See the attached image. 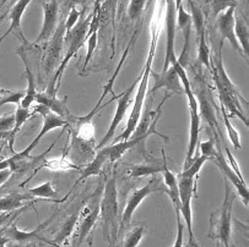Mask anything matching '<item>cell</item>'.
<instances>
[{"label": "cell", "mask_w": 249, "mask_h": 247, "mask_svg": "<svg viewBox=\"0 0 249 247\" xmlns=\"http://www.w3.org/2000/svg\"><path fill=\"white\" fill-rule=\"evenodd\" d=\"M162 159H163V169H162L161 174L162 178H163V185L164 189H166V194L170 197L171 202H172L173 207H175L176 215H177V219L180 218V201H179V190H178V179L177 176L173 174V171L168 168L167 164V158H166V154H164V150L162 149Z\"/></svg>", "instance_id": "obj_21"}, {"label": "cell", "mask_w": 249, "mask_h": 247, "mask_svg": "<svg viewBox=\"0 0 249 247\" xmlns=\"http://www.w3.org/2000/svg\"><path fill=\"white\" fill-rule=\"evenodd\" d=\"M196 97L198 99V103H200L201 116L205 119V121L210 126L211 131L213 133V137L216 141H218V135H220V137H222V133H221V129L217 124V117H216L215 109L213 107V102L209 98V95L206 93V91H198Z\"/></svg>", "instance_id": "obj_22"}, {"label": "cell", "mask_w": 249, "mask_h": 247, "mask_svg": "<svg viewBox=\"0 0 249 247\" xmlns=\"http://www.w3.org/2000/svg\"><path fill=\"white\" fill-rule=\"evenodd\" d=\"M8 240L3 236V232L0 235V247H6V244H8Z\"/></svg>", "instance_id": "obj_46"}, {"label": "cell", "mask_w": 249, "mask_h": 247, "mask_svg": "<svg viewBox=\"0 0 249 247\" xmlns=\"http://www.w3.org/2000/svg\"><path fill=\"white\" fill-rule=\"evenodd\" d=\"M164 30H166V53H164V63L163 69L167 70L177 60L175 50L176 42V8L173 0H164Z\"/></svg>", "instance_id": "obj_10"}, {"label": "cell", "mask_w": 249, "mask_h": 247, "mask_svg": "<svg viewBox=\"0 0 249 247\" xmlns=\"http://www.w3.org/2000/svg\"><path fill=\"white\" fill-rule=\"evenodd\" d=\"M237 0H211V11L213 16L220 15L230 8H236Z\"/></svg>", "instance_id": "obj_36"}, {"label": "cell", "mask_w": 249, "mask_h": 247, "mask_svg": "<svg viewBox=\"0 0 249 247\" xmlns=\"http://www.w3.org/2000/svg\"><path fill=\"white\" fill-rule=\"evenodd\" d=\"M198 147H200L201 156L208 157L209 161H210V159L213 157V154L216 153V150H217V143H216L215 138L210 137L209 140L204 141L203 143H200Z\"/></svg>", "instance_id": "obj_38"}, {"label": "cell", "mask_w": 249, "mask_h": 247, "mask_svg": "<svg viewBox=\"0 0 249 247\" xmlns=\"http://www.w3.org/2000/svg\"><path fill=\"white\" fill-rule=\"evenodd\" d=\"M15 124V115L8 114L0 116V132H10Z\"/></svg>", "instance_id": "obj_40"}, {"label": "cell", "mask_w": 249, "mask_h": 247, "mask_svg": "<svg viewBox=\"0 0 249 247\" xmlns=\"http://www.w3.org/2000/svg\"><path fill=\"white\" fill-rule=\"evenodd\" d=\"M163 4L164 0H157L156 8H155V14L154 18H152L151 22V39H150V48L149 53H147L146 61H145L144 70L142 71L140 76V81L138 83V91H136V95L134 97L133 100V109H131L130 115H129L128 122H126L125 130L122 135L118 136L117 138V142L119 141H125L130 137L131 132L134 131V129L136 128L138 122H139L140 117L142 115V107H144L145 98H146L147 93V86H149V79L150 75L152 71V63H154L155 59V53H156L157 44H159L160 36H161L162 32V25H161V16L162 11H163Z\"/></svg>", "instance_id": "obj_1"}, {"label": "cell", "mask_w": 249, "mask_h": 247, "mask_svg": "<svg viewBox=\"0 0 249 247\" xmlns=\"http://www.w3.org/2000/svg\"><path fill=\"white\" fill-rule=\"evenodd\" d=\"M163 169V159L161 162H154V163H140V164H131L126 170L130 178H144V176L155 175V174L161 173Z\"/></svg>", "instance_id": "obj_28"}, {"label": "cell", "mask_w": 249, "mask_h": 247, "mask_svg": "<svg viewBox=\"0 0 249 247\" xmlns=\"http://www.w3.org/2000/svg\"><path fill=\"white\" fill-rule=\"evenodd\" d=\"M198 178H190L179 174L178 179V190H179V201L180 207L179 212L182 213V217L184 219L185 225L189 232V242L193 247H196L194 231H193V211H192V201L193 197L196 196L198 191Z\"/></svg>", "instance_id": "obj_6"}, {"label": "cell", "mask_w": 249, "mask_h": 247, "mask_svg": "<svg viewBox=\"0 0 249 247\" xmlns=\"http://www.w3.org/2000/svg\"><path fill=\"white\" fill-rule=\"evenodd\" d=\"M84 11H80L76 6H72L71 10L69 11V15H68L67 20L64 21V26H65V34H68L70 31L74 28V26L79 22L80 17H81V14Z\"/></svg>", "instance_id": "obj_37"}, {"label": "cell", "mask_w": 249, "mask_h": 247, "mask_svg": "<svg viewBox=\"0 0 249 247\" xmlns=\"http://www.w3.org/2000/svg\"><path fill=\"white\" fill-rule=\"evenodd\" d=\"M11 174H13V171L10 170V169H4V170H0V187L3 186L4 183L8 181V179L10 178Z\"/></svg>", "instance_id": "obj_43"}, {"label": "cell", "mask_w": 249, "mask_h": 247, "mask_svg": "<svg viewBox=\"0 0 249 247\" xmlns=\"http://www.w3.org/2000/svg\"><path fill=\"white\" fill-rule=\"evenodd\" d=\"M34 112L36 113V114H41L42 116H43V125H42L41 131H39L38 135L36 136V138L22 150V153L26 154V156H29L30 153L34 150V148L37 147L39 141H41L42 138H43V136H46L49 131L55 130V129L59 128H68V122L65 121L63 117H60L59 115L57 114H54L53 112H51V110H49L48 108L44 107V105L37 104V107H35Z\"/></svg>", "instance_id": "obj_12"}, {"label": "cell", "mask_w": 249, "mask_h": 247, "mask_svg": "<svg viewBox=\"0 0 249 247\" xmlns=\"http://www.w3.org/2000/svg\"><path fill=\"white\" fill-rule=\"evenodd\" d=\"M146 234V229L144 227H135L129 230L123 240V247H138L142 242V237Z\"/></svg>", "instance_id": "obj_32"}, {"label": "cell", "mask_w": 249, "mask_h": 247, "mask_svg": "<svg viewBox=\"0 0 249 247\" xmlns=\"http://www.w3.org/2000/svg\"><path fill=\"white\" fill-rule=\"evenodd\" d=\"M139 81H140V76L138 77V79H136L135 81H134L133 83H131L130 86H129L128 88H126L123 93H122V95H119L118 97H116V99L118 100V102H117L114 116H113V119H112V122H110V125H109V128H108L107 132H106V135L103 136L102 141H101V142L96 146V149H101V148L105 147V146H107L108 143L112 141V138H113L117 129H118L119 124H121L122 120L124 119V116H125L129 107H130L131 99H133V92L135 91V88L138 87Z\"/></svg>", "instance_id": "obj_8"}, {"label": "cell", "mask_w": 249, "mask_h": 247, "mask_svg": "<svg viewBox=\"0 0 249 247\" xmlns=\"http://www.w3.org/2000/svg\"><path fill=\"white\" fill-rule=\"evenodd\" d=\"M188 99V108H189L190 115V130H189V145H188L187 158H185L184 169L190 165L194 159V153L199 146V138H200V122L201 116L199 114V103L196 95L193 91H187L184 93Z\"/></svg>", "instance_id": "obj_9"}, {"label": "cell", "mask_w": 249, "mask_h": 247, "mask_svg": "<svg viewBox=\"0 0 249 247\" xmlns=\"http://www.w3.org/2000/svg\"><path fill=\"white\" fill-rule=\"evenodd\" d=\"M146 6V0H130L129 1L126 14L130 21L139 20L140 16L144 13V9Z\"/></svg>", "instance_id": "obj_35"}, {"label": "cell", "mask_w": 249, "mask_h": 247, "mask_svg": "<svg viewBox=\"0 0 249 247\" xmlns=\"http://www.w3.org/2000/svg\"><path fill=\"white\" fill-rule=\"evenodd\" d=\"M234 13H236V8H230L217 15V28L221 34L220 44L224 46V42L229 41L231 46L241 54L242 58H244L243 50L234 36Z\"/></svg>", "instance_id": "obj_17"}, {"label": "cell", "mask_w": 249, "mask_h": 247, "mask_svg": "<svg viewBox=\"0 0 249 247\" xmlns=\"http://www.w3.org/2000/svg\"><path fill=\"white\" fill-rule=\"evenodd\" d=\"M118 0H105L100 5V26L101 23H106L109 18L113 20L116 14Z\"/></svg>", "instance_id": "obj_34"}, {"label": "cell", "mask_w": 249, "mask_h": 247, "mask_svg": "<svg viewBox=\"0 0 249 247\" xmlns=\"http://www.w3.org/2000/svg\"><path fill=\"white\" fill-rule=\"evenodd\" d=\"M49 245H52L53 247H63V246H60V245H55V244H49Z\"/></svg>", "instance_id": "obj_48"}, {"label": "cell", "mask_w": 249, "mask_h": 247, "mask_svg": "<svg viewBox=\"0 0 249 247\" xmlns=\"http://www.w3.org/2000/svg\"><path fill=\"white\" fill-rule=\"evenodd\" d=\"M151 74L154 77V87L151 88V93H155L160 88H164L166 91L172 92L175 95H184V89H183L179 77L173 66L161 71V74L155 71H151Z\"/></svg>", "instance_id": "obj_19"}, {"label": "cell", "mask_w": 249, "mask_h": 247, "mask_svg": "<svg viewBox=\"0 0 249 247\" xmlns=\"http://www.w3.org/2000/svg\"><path fill=\"white\" fill-rule=\"evenodd\" d=\"M225 153H226V161H227V163H229V165L231 166L232 170H233L234 173H236V175L238 176V178L241 179L242 181H244L243 175H242L241 169H239V165H238V164H237L236 158H234V157L232 156V153L230 152V149L227 147H225Z\"/></svg>", "instance_id": "obj_41"}, {"label": "cell", "mask_w": 249, "mask_h": 247, "mask_svg": "<svg viewBox=\"0 0 249 247\" xmlns=\"http://www.w3.org/2000/svg\"><path fill=\"white\" fill-rule=\"evenodd\" d=\"M23 96H25V92L23 91H11L10 93H8V95L0 98V107H3L4 104H8V103H13V104L18 105L21 103V100H22Z\"/></svg>", "instance_id": "obj_39"}, {"label": "cell", "mask_w": 249, "mask_h": 247, "mask_svg": "<svg viewBox=\"0 0 249 247\" xmlns=\"http://www.w3.org/2000/svg\"><path fill=\"white\" fill-rule=\"evenodd\" d=\"M79 218H80V212H76L74 214H70L69 217L63 222V224L60 225L59 230L57 231L55 236H54L53 241H48V240L42 239L43 241H46L47 244H55V245H67L68 240L71 237V235L74 234V230L76 229L77 224H79Z\"/></svg>", "instance_id": "obj_24"}, {"label": "cell", "mask_w": 249, "mask_h": 247, "mask_svg": "<svg viewBox=\"0 0 249 247\" xmlns=\"http://www.w3.org/2000/svg\"><path fill=\"white\" fill-rule=\"evenodd\" d=\"M168 97H170V95L167 93L166 97L163 98V100L161 102V104L154 112L147 108L146 112L142 115V117H140L138 125L134 129V131L131 132L130 137L128 140L122 141V142L119 141V142H116L114 145L105 146L106 152L108 153V161L110 163H114L118 159H121L125 154L126 150L131 149V148L136 147V146H142L144 147L145 141H146V138L150 135H157L159 137L163 138L164 141H170L168 136L163 135V133H160L156 130V124L162 115V108H163L164 102L167 100Z\"/></svg>", "instance_id": "obj_2"}, {"label": "cell", "mask_w": 249, "mask_h": 247, "mask_svg": "<svg viewBox=\"0 0 249 247\" xmlns=\"http://www.w3.org/2000/svg\"><path fill=\"white\" fill-rule=\"evenodd\" d=\"M220 108H221V113H222L221 115H222V119H224L225 126H226V130H227V133H229L230 140H231L232 145H233V147L236 148V149H241L242 145H241V138H239V132L233 128V126L231 125V122H230L229 113H227L224 108L221 107V105H220Z\"/></svg>", "instance_id": "obj_33"}, {"label": "cell", "mask_w": 249, "mask_h": 247, "mask_svg": "<svg viewBox=\"0 0 249 247\" xmlns=\"http://www.w3.org/2000/svg\"><path fill=\"white\" fill-rule=\"evenodd\" d=\"M13 215H14V212L13 213H0V229H1V227H4V225H5L6 223L13 218Z\"/></svg>", "instance_id": "obj_44"}, {"label": "cell", "mask_w": 249, "mask_h": 247, "mask_svg": "<svg viewBox=\"0 0 249 247\" xmlns=\"http://www.w3.org/2000/svg\"><path fill=\"white\" fill-rule=\"evenodd\" d=\"M108 161V153L106 152L105 147H102L101 149H97L96 156L93 157L92 161L85 166V168L81 170V175L77 179V182H81L82 180L85 179L91 178V176H98L102 171L103 165H105L106 162Z\"/></svg>", "instance_id": "obj_25"}, {"label": "cell", "mask_w": 249, "mask_h": 247, "mask_svg": "<svg viewBox=\"0 0 249 247\" xmlns=\"http://www.w3.org/2000/svg\"><path fill=\"white\" fill-rule=\"evenodd\" d=\"M91 18H92V14L88 15L85 18H80L79 22L74 26V28L70 31L69 33L65 34L64 44L68 47L67 53H65L63 60L60 61L59 66L57 67L55 74L53 75L48 87H47L46 92H48V93H57L58 89L60 88L63 74H64L65 69L68 67V64H69L70 60L76 55L77 51L81 49V47L84 46V43L86 42L89 28H90Z\"/></svg>", "instance_id": "obj_5"}, {"label": "cell", "mask_w": 249, "mask_h": 247, "mask_svg": "<svg viewBox=\"0 0 249 247\" xmlns=\"http://www.w3.org/2000/svg\"><path fill=\"white\" fill-rule=\"evenodd\" d=\"M234 36H236L237 41H238L239 46H241L242 50H243L244 59L247 61L249 58V31L248 25H247L246 20L242 17L241 14L234 13Z\"/></svg>", "instance_id": "obj_27"}, {"label": "cell", "mask_w": 249, "mask_h": 247, "mask_svg": "<svg viewBox=\"0 0 249 247\" xmlns=\"http://www.w3.org/2000/svg\"><path fill=\"white\" fill-rule=\"evenodd\" d=\"M27 208H29V206H23V207H21L20 209H18V211H15L13 218L9 220V223H6L5 228L3 229V236L5 237L8 241L30 242V241H34V240L41 239V237L38 236V232L41 231V230H43L44 228H46L47 225L51 223V220H53L54 215H55V214H54V215H52V217L49 218L48 220H46L43 224L38 225V227H37L34 231H22V230H20L18 228V224H16L15 219H16V217H18V215H20V214L22 213L23 211H26Z\"/></svg>", "instance_id": "obj_13"}, {"label": "cell", "mask_w": 249, "mask_h": 247, "mask_svg": "<svg viewBox=\"0 0 249 247\" xmlns=\"http://www.w3.org/2000/svg\"><path fill=\"white\" fill-rule=\"evenodd\" d=\"M65 38V26L64 21H59L55 32L53 33L52 38L49 39V44L47 47L46 55L43 59V69L47 75H51L54 69L59 66L60 56L63 54V46H64Z\"/></svg>", "instance_id": "obj_11"}, {"label": "cell", "mask_w": 249, "mask_h": 247, "mask_svg": "<svg viewBox=\"0 0 249 247\" xmlns=\"http://www.w3.org/2000/svg\"><path fill=\"white\" fill-rule=\"evenodd\" d=\"M10 132H0V140H8Z\"/></svg>", "instance_id": "obj_47"}, {"label": "cell", "mask_w": 249, "mask_h": 247, "mask_svg": "<svg viewBox=\"0 0 249 247\" xmlns=\"http://www.w3.org/2000/svg\"><path fill=\"white\" fill-rule=\"evenodd\" d=\"M67 99V97H64V99H59L57 97V93H48V92L44 91L37 92L36 100L35 102H37V104L44 105L51 112H53L54 114L59 115L60 117H63L68 122V125H69V122L71 121L74 114L68 108Z\"/></svg>", "instance_id": "obj_18"}, {"label": "cell", "mask_w": 249, "mask_h": 247, "mask_svg": "<svg viewBox=\"0 0 249 247\" xmlns=\"http://www.w3.org/2000/svg\"><path fill=\"white\" fill-rule=\"evenodd\" d=\"M34 197L30 194L25 192V194H10L5 197L0 198V213H13V212L18 211L21 207L25 206L26 202L32 201Z\"/></svg>", "instance_id": "obj_26"}, {"label": "cell", "mask_w": 249, "mask_h": 247, "mask_svg": "<svg viewBox=\"0 0 249 247\" xmlns=\"http://www.w3.org/2000/svg\"><path fill=\"white\" fill-rule=\"evenodd\" d=\"M35 114H36V113H35L34 110L30 109V108H22L20 104L18 105L15 114H14L15 115V124H14L13 130L10 131V135H9V137H8L9 145H10L11 150H13V145H14V142H15L16 135L20 132V130H21V128L23 126V124H26V121H27L30 117L34 116Z\"/></svg>", "instance_id": "obj_29"}, {"label": "cell", "mask_w": 249, "mask_h": 247, "mask_svg": "<svg viewBox=\"0 0 249 247\" xmlns=\"http://www.w3.org/2000/svg\"><path fill=\"white\" fill-rule=\"evenodd\" d=\"M159 181V179L154 176V178H151V180H149L145 183L144 186L138 187V189L130 191L125 201V207L123 209V213L121 214V218H119V231L124 230L130 224L131 218H133L135 211L149 195H151L152 192L166 191L164 185L160 183Z\"/></svg>", "instance_id": "obj_7"}, {"label": "cell", "mask_w": 249, "mask_h": 247, "mask_svg": "<svg viewBox=\"0 0 249 247\" xmlns=\"http://www.w3.org/2000/svg\"><path fill=\"white\" fill-rule=\"evenodd\" d=\"M236 199V194L231 189L229 180L225 179L224 202L210 217V232L208 237L217 244V246L230 247L232 236V211Z\"/></svg>", "instance_id": "obj_4"}, {"label": "cell", "mask_w": 249, "mask_h": 247, "mask_svg": "<svg viewBox=\"0 0 249 247\" xmlns=\"http://www.w3.org/2000/svg\"><path fill=\"white\" fill-rule=\"evenodd\" d=\"M27 194L31 195L32 197H37V198H46V199H55L57 201L58 192L54 189L52 181H46V182L41 183L38 186L32 187V189L27 190Z\"/></svg>", "instance_id": "obj_31"}, {"label": "cell", "mask_w": 249, "mask_h": 247, "mask_svg": "<svg viewBox=\"0 0 249 247\" xmlns=\"http://www.w3.org/2000/svg\"><path fill=\"white\" fill-rule=\"evenodd\" d=\"M65 157H67V154L59 157V158H51V159L44 158L43 161H42L39 168H47V169H49V170H53V171L80 170V169H81L79 165H76V164L67 161V159H65Z\"/></svg>", "instance_id": "obj_30"}, {"label": "cell", "mask_w": 249, "mask_h": 247, "mask_svg": "<svg viewBox=\"0 0 249 247\" xmlns=\"http://www.w3.org/2000/svg\"><path fill=\"white\" fill-rule=\"evenodd\" d=\"M210 161L213 162V163L215 164L221 171H222V174L225 175V179H227L229 182H231L234 186V189H236V191L238 192L239 197L242 198L243 203L246 204V206H248L249 192H248V187H247L246 181H242L241 179L236 175V173L232 170L231 166L229 165L226 158H225L222 152H221L220 143H217V150H216V153L213 154V157L210 159Z\"/></svg>", "instance_id": "obj_15"}, {"label": "cell", "mask_w": 249, "mask_h": 247, "mask_svg": "<svg viewBox=\"0 0 249 247\" xmlns=\"http://www.w3.org/2000/svg\"><path fill=\"white\" fill-rule=\"evenodd\" d=\"M100 219L103 237L109 247H116L119 235V203L116 176H110L100 198Z\"/></svg>", "instance_id": "obj_3"}, {"label": "cell", "mask_w": 249, "mask_h": 247, "mask_svg": "<svg viewBox=\"0 0 249 247\" xmlns=\"http://www.w3.org/2000/svg\"><path fill=\"white\" fill-rule=\"evenodd\" d=\"M172 247H184V225L180 222V218L177 219V236Z\"/></svg>", "instance_id": "obj_42"}, {"label": "cell", "mask_w": 249, "mask_h": 247, "mask_svg": "<svg viewBox=\"0 0 249 247\" xmlns=\"http://www.w3.org/2000/svg\"><path fill=\"white\" fill-rule=\"evenodd\" d=\"M100 197L93 199L92 202L85 206L80 212L79 218V229H77V244L76 247H80L82 242L85 241L86 237L91 234L93 227L100 219Z\"/></svg>", "instance_id": "obj_14"}, {"label": "cell", "mask_w": 249, "mask_h": 247, "mask_svg": "<svg viewBox=\"0 0 249 247\" xmlns=\"http://www.w3.org/2000/svg\"><path fill=\"white\" fill-rule=\"evenodd\" d=\"M1 20H3V17H0V22H1ZM11 91H9V89H4L0 87V98L4 97L5 95H8V93H10Z\"/></svg>", "instance_id": "obj_45"}, {"label": "cell", "mask_w": 249, "mask_h": 247, "mask_svg": "<svg viewBox=\"0 0 249 247\" xmlns=\"http://www.w3.org/2000/svg\"><path fill=\"white\" fill-rule=\"evenodd\" d=\"M184 247H193V246H192V245H190V244H188L187 246H184Z\"/></svg>", "instance_id": "obj_49"}, {"label": "cell", "mask_w": 249, "mask_h": 247, "mask_svg": "<svg viewBox=\"0 0 249 247\" xmlns=\"http://www.w3.org/2000/svg\"><path fill=\"white\" fill-rule=\"evenodd\" d=\"M32 0H18L15 3V5L13 6V9L10 10L9 14V18H10V27L6 31L5 34H4L1 38H0V43L3 42L4 38L9 36L10 33H14V36L18 37L21 42H23V46H27L29 42L26 39L25 34H23L22 27H21V21H22V16L25 14L26 9L30 5Z\"/></svg>", "instance_id": "obj_20"}, {"label": "cell", "mask_w": 249, "mask_h": 247, "mask_svg": "<svg viewBox=\"0 0 249 247\" xmlns=\"http://www.w3.org/2000/svg\"><path fill=\"white\" fill-rule=\"evenodd\" d=\"M16 51H18V54L20 55V58L22 59L23 65H25V75H26V79H27V88H26L25 96H23L20 105L22 108H31L32 104H34V102L36 100V96H37L36 80H35V75L34 72H32L31 67H30V63H29V59H27V55H26L25 47L22 46Z\"/></svg>", "instance_id": "obj_23"}, {"label": "cell", "mask_w": 249, "mask_h": 247, "mask_svg": "<svg viewBox=\"0 0 249 247\" xmlns=\"http://www.w3.org/2000/svg\"><path fill=\"white\" fill-rule=\"evenodd\" d=\"M58 15H59V4L57 0H49L43 4V23L38 37L35 41V46L38 43H47L52 38L59 23Z\"/></svg>", "instance_id": "obj_16"}]
</instances>
